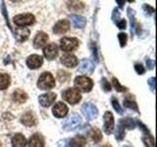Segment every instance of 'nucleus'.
<instances>
[{"mask_svg": "<svg viewBox=\"0 0 157 147\" xmlns=\"http://www.w3.org/2000/svg\"><path fill=\"white\" fill-rule=\"evenodd\" d=\"M54 86H55V78L53 76L48 72L42 73L37 81V87L42 90H48Z\"/></svg>", "mask_w": 157, "mask_h": 147, "instance_id": "f257e3e1", "label": "nucleus"}, {"mask_svg": "<svg viewBox=\"0 0 157 147\" xmlns=\"http://www.w3.org/2000/svg\"><path fill=\"white\" fill-rule=\"evenodd\" d=\"M75 86L78 88V90L82 92H90L93 86V82L90 77L85 76H80L75 78Z\"/></svg>", "mask_w": 157, "mask_h": 147, "instance_id": "f03ea898", "label": "nucleus"}, {"mask_svg": "<svg viewBox=\"0 0 157 147\" xmlns=\"http://www.w3.org/2000/svg\"><path fill=\"white\" fill-rule=\"evenodd\" d=\"M62 97L64 100H66L68 103H70L72 105L77 104L82 99L80 91L76 89V88H68V89L64 90L62 92Z\"/></svg>", "mask_w": 157, "mask_h": 147, "instance_id": "7ed1b4c3", "label": "nucleus"}, {"mask_svg": "<svg viewBox=\"0 0 157 147\" xmlns=\"http://www.w3.org/2000/svg\"><path fill=\"white\" fill-rule=\"evenodd\" d=\"M78 45H80V41L75 37H63L60 40V48L66 52L76 50Z\"/></svg>", "mask_w": 157, "mask_h": 147, "instance_id": "20e7f679", "label": "nucleus"}, {"mask_svg": "<svg viewBox=\"0 0 157 147\" xmlns=\"http://www.w3.org/2000/svg\"><path fill=\"white\" fill-rule=\"evenodd\" d=\"M82 124V118L78 114H74L71 117H69L63 123V129L65 130H77Z\"/></svg>", "mask_w": 157, "mask_h": 147, "instance_id": "39448f33", "label": "nucleus"}, {"mask_svg": "<svg viewBox=\"0 0 157 147\" xmlns=\"http://www.w3.org/2000/svg\"><path fill=\"white\" fill-rule=\"evenodd\" d=\"M36 22V18L33 14H20L14 17V23L18 27L31 26Z\"/></svg>", "mask_w": 157, "mask_h": 147, "instance_id": "423d86ee", "label": "nucleus"}, {"mask_svg": "<svg viewBox=\"0 0 157 147\" xmlns=\"http://www.w3.org/2000/svg\"><path fill=\"white\" fill-rule=\"evenodd\" d=\"M82 112L86 116L87 120H93L98 116V110L97 108L91 104V103H85L82 106Z\"/></svg>", "mask_w": 157, "mask_h": 147, "instance_id": "0eeeda50", "label": "nucleus"}, {"mask_svg": "<svg viewBox=\"0 0 157 147\" xmlns=\"http://www.w3.org/2000/svg\"><path fill=\"white\" fill-rule=\"evenodd\" d=\"M136 122H137V125H139V126L142 130V131H144V137H142V141H144L145 147H154V138H153V136L150 134L149 130L147 129L141 122L140 121H136Z\"/></svg>", "mask_w": 157, "mask_h": 147, "instance_id": "6e6552de", "label": "nucleus"}, {"mask_svg": "<svg viewBox=\"0 0 157 147\" xmlns=\"http://www.w3.org/2000/svg\"><path fill=\"white\" fill-rule=\"evenodd\" d=\"M103 119H104V131L107 134H112L114 130V117L112 113L110 111H106Z\"/></svg>", "mask_w": 157, "mask_h": 147, "instance_id": "1a4fd4ad", "label": "nucleus"}, {"mask_svg": "<svg viewBox=\"0 0 157 147\" xmlns=\"http://www.w3.org/2000/svg\"><path fill=\"white\" fill-rule=\"evenodd\" d=\"M55 99H56V94L53 92L44 93V94H42L38 97L39 104H40L42 107H49L50 105L53 104Z\"/></svg>", "mask_w": 157, "mask_h": 147, "instance_id": "9d476101", "label": "nucleus"}, {"mask_svg": "<svg viewBox=\"0 0 157 147\" xmlns=\"http://www.w3.org/2000/svg\"><path fill=\"white\" fill-rule=\"evenodd\" d=\"M43 55L48 60H53L58 55V46L55 43H50L43 49Z\"/></svg>", "mask_w": 157, "mask_h": 147, "instance_id": "9b49d317", "label": "nucleus"}, {"mask_svg": "<svg viewBox=\"0 0 157 147\" xmlns=\"http://www.w3.org/2000/svg\"><path fill=\"white\" fill-rule=\"evenodd\" d=\"M43 64V59L41 56L36 55V54H33L31 55L27 59V65L29 69H33V70H36L38 69Z\"/></svg>", "mask_w": 157, "mask_h": 147, "instance_id": "f8f14e48", "label": "nucleus"}, {"mask_svg": "<svg viewBox=\"0 0 157 147\" xmlns=\"http://www.w3.org/2000/svg\"><path fill=\"white\" fill-rule=\"evenodd\" d=\"M53 115L55 116L56 118H63L67 115L68 113V107L65 103L63 102H58L56 103L55 105L53 106Z\"/></svg>", "mask_w": 157, "mask_h": 147, "instance_id": "ddd939ff", "label": "nucleus"}, {"mask_svg": "<svg viewBox=\"0 0 157 147\" xmlns=\"http://www.w3.org/2000/svg\"><path fill=\"white\" fill-rule=\"evenodd\" d=\"M69 28H70V24L67 20H60L59 22L56 23V24L53 28V32L56 34H63L66 33Z\"/></svg>", "mask_w": 157, "mask_h": 147, "instance_id": "4468645a", "label": "nucleus"}, {"mask_svg": "<svg viewBox=\"0 0 157 147\" xmlns=\"http://www.w3.org/2000/svg\"><path fill=\"white\" fill-rule=\"evenodd\" d=\"M48 41V36L43 32H39L33 39V46L34 48H41Z\"/></svg>", "mask_w": 157, "mask_h": 147, "instance_id": "2eb2a0df", "label": "nucleus"}, {"mask_svg": "<svg viewBox=\"0 0 157 147\" xmlns=\"http://www.w3.org/2000/svg\"><path fill=\"white\" fill-rule=\"evenodd\" d=\"M93 70H94V65L90 60H87V59L82 60L78 65V71L82 74H92Z\"/></svg>", "mask_w": 157, "mask_h": 147, "instance_id": "dca6fc26", "label": "nucleus"}, {"mask_svg": "<svg viewBox=\"0 0 157 147\" xmlns=\"http://www.w3.org/2000/svg\"><path fill=\"white\" fill-rule=\"evenodd\" d=\"M61 62L64 66L68 68H74L78 65V59L73 54H65L61 57Z\"/></svg>", "mask_w": 157, "mask_h": 147, "instance_id": "f3484780", "label": "nucleus"}, {"mask_svg": "<svg viewBox=\"0 0 157 147\" xmlns=\"http://www.w3.org/2000/svg\"><path fill=\"white\" fill-rule=\"evenodd\" d=\"M29 29L27 28H18L15 31V37L18 42H24L29 38Z\"/></svg>", "mask_w": 157, "mask_h": 147, "instance_id": "a211bd4d", "label": "nucleus"}, {"mask_svg": "<svg viewBox=\"0 0 157 147\" xmlns=\"http://www.w3.org/2000/svg\"><path fill=\"white\" fill-rule=\"evenodd\" d=\"M21 123L27 126H33L36 125V118L33 113L28 112L21 117Z\"/></svg>", "mask_w": 157, "mask_h": 147, "instance_id": "6ab92c4d", "label": "nucleus"}, {"mask_svg": "<svg viewBox=\"0 0 157 147\" xmlns=\"http://www.w3.org/2000/svg\"><path fill=\"white\" fill-rule=\"evenodd\" d=\"M29 147H44V138L41 134H34L29 140Z\"/></svg>", "mask_w": 157, "mask_h": 147, "instance_id": "aec40b11", "label": "nucleus"}, {"mask_svg": "<svg viewBox=\"0 0 157 147\" xmlns=\"http://www.w3.org/2000/svg\"><path fill=\"white\" fill-rule=\"evenodd\" d=\"M70 19L73 23V26L76 28H83L86 24V18H83L78 15H71Z\"/></svg>", "mask_w": 157, "mask_h": 147, "instance_id": "412c9836", "label": "nucleus"}, {"mask_svg": "<svg viewBox=\"0 0 157 147\" xmlns=\"http://www.w3.org/2000/svg\"><path fill=\"white\" fill-rule=\"evenodd\" d=\"M128 16L131 19V32L132 33H134V31L136 33H140V26L139 24H136V19H135V11H132V8H128Z\"/></svg>", "mask_w": 157, "mask_h": 147, "instance_id": "4be33fe9", "label": "nucleus"}, {"mask_svg": "<svg viewBox=\"0 0 157 147\" xmlns=\"http://www.w3.org/2000/svg\"><path fill=\"white\" fill-rule=\"evenodd\" d=\"M27 140L22 134H17L12 138V146L13 147H26Z\"/></svg>", "mask_w": 157, "mask_h": 147, "instance_id": "5701e85b", "label": "nucleus"}, {"mask_svg": "<svg viewBox=\"0 0 157 147\" xmlns=\"http://www.w3.org/2000/svg\"><path fill=\"white\" fill-rule=\"evenodd\" d=\"M86 137H83L82 135H76L70 140L69 145L71 147H83L86 145Z\"/></svg>", "mask_w": 157, "mask_h": 147, "instance_id": "b1692460", "label": "nucleus"}, {"mask_svg": "<svg viewBox=\"0 0 157 147\" xmlns=\"http://www.w3.org/2000/svg\"><path fill=\"white\" fill-rule=\"evenodd\" d=\"M124 106L129 108V109L135 110L136 112H139V107H137V104L135 100V97L132 95H128L125 97L124 99Z\"/></svg>", "mask_w": 157, "mask_h": 147, "instance_id": "393cba45", "label": "nucleus"}, {"mask_svg": "<svg viewBox=\"0 0 157 147\" xmlns=\"http://www.w3.org/2000/svg\"><path fill=\"white\" fill-rule=\"evenodd\" d=\"M13 100L14 101H16L18 103H24V102H26L27 99H28V95H27V93L21 90V89H17V90H15L13 92Z\"/></svg>", "mask_w": 157, "mask_h": 147, "instance_id": "a878e982", "label": "nucleus"}, {"mask_svg": "<svg viewBox=\"0 0 157 147\" xmlns=\"http://www.w3.org/2000/svg\"><path fill=\"white\" fill-rule=\"evenodd\" d=\"M119 124L124 127V129L134 130L136 127V122L132 118H125V119H121L119 121Z\"/></svg>", "mask_w": 157, "mask_h": 147, "instance_id": "bb28decb", "label": "nucleus"}, {"mask_svg": "<svg viewBox=\"0 0 157 147\" xmlns=\"http://www.w3.org/2000/svg\"><path fill=\"white\" fill-rule=\"evenodd\" d=\"M10 85V77L7 74H0V90L6 89Z\"/></svg>", "mask_w": 157, "mask_h": 147, "instance_id": "cd10ccee", "label": "nucleus"}, {"mask_svg": "<svg viewBox=\"0 0 157 147\" xmlns=\"http://www.w3.org/2000/svg\"><path fill=\"white\" fill-rule=\"evenodd\" d=\"M115 136H116V139L118 141H122L123 139H124V137H125V129L120 124L118 125V126H117V130H116V132H115Z\"/></svg>", "mask_w": 157, "mask_h": 147, "instance_id": "c85d7f7f", "label": "nucleus"}, {"mask_svg": "<svg viewBox=\"0 0 157 147\" xmlns=\"http://www.w3.org/2000/svg\"><path fill=\"white\" fill-rule=\"evenodd\" d=\"M90 136H91L92 140L94 142H99L102 139V134H101L100 130L97 129V127H95V129L92 130Z\"/></svg>", "mask_w": 157, "mask_h": 147, "instance_id": "c756f323", "label": "nucleus"}, {"mask_svg": "<svg viewBox=\"0 0 157 147\" xmlns=\"http://www.w3.org/2000/svg\"><path fill=\"white\" fill-rule=\"evenodd\" d=\"M111 102H112V106H113V108H114L115 111L118 113V114H120V115L124 114V110L122 109V107L120 106L119 102H118V100L116 99V97L113 96V97H112Z\"/></svg>", "mask_w": 157, "mask_h": 147, "instance_id": "7c9ffc66", "label": "nucleus"}, {"mask_svg": "<svg viewBox=\"0 0 157 147\" xmlns=\"http://www.w3.org/2000/svg\"><path fill=\"white\" fill-rule=\"evenodd\" d=\"M68 6H69V9L78 11V10H81L83 8V3L78 2V1H72V2H69Z\"/></svg>", "mask_w": 157, "mask_h": 147, "instance_id": "2f4dec72", "label": "nucleus"}, {"mask_svg": "<svg viewBox=\"0 0 157 147\" xmlns=\"http://www.w3.org/2000/svg\"><path fill=\"white\" fill-rule=\"evenodd\" d=\"M112 82H113V85H114L115 89H116L117 91H120V92L127 91V87L121 85H120V82H119V81H118L116 77H113V78H112Z\"/></svg>", "mask_w": 157, "mask_h": 147, "instance_id": "473e14b6", "label": "nucleus"}, {"mask_svg": "<svg viewBox=\"0 0 157 147\" xmlns=\"http://www.w3.org/2000/svg\"><path fill=\"white\" fill-rule=\"evenodd\" d=\"M121 18H120V12L119 10H118L117 8H115L114 10H113V13H112V21L114 22L116 24L119 23L121 21Z\"/></svg>", "mask_w": 157, "mask_h": 147, "instance_id": "72a5a7b5", "label": "nucleus"}, {"mask_svg": "<svg viewBox=\"0 0 157 147\" xmlns=\"http://www.w3.org/2000/svg\"><path fill=\"white\" fill-rule=\"evenodd\" d=\"M69 77H70V74L67 73V72L60 71L58 73V78L60 81H66L69 80Z\"/></svg>", "mask_w": 157, "mask_h": 147, "instance_id": "f704fd0d", "label": "nucleus"}, {"mask_svg": "<svg viewBox=\"0 0 157 147\" xmlns=\"http://www.w3.org/2000/svg\"><path fill=\"white\" fill-rule=\"evenodd\" d=\"M118 38H119V41H120V45L121 47H124L126 45V43H127V34L124 33V32H121L118 34Z\"/></svg>", "mask_w": 157, "mask_h": 147, "instance_id": "c9c22d12", "label": "nucleus"}, {"mask_svg": "<svg viewBox=\"0 0 157 147\" xmlns=\"http://www.w3.org/2000/svg\"><path fill=\"white\" fill-rule=\"evenodd\" d=\"M101 85H102V88H103V90H104V91H110V90H111V85H110V83L108 82V81L106 80L105 77H103V78H102Z\"/></svg>", "mask_w": 157, "mask_h": 147, "instance_id": "e433bc0d", "label": "nucleus"}, {"mask_svg": "<svg viewBox=\"0 0 157 147\" xmlns=\"http://www.w3.org/2000/svg\"><path fill=\"white\" fill-rule=\"evenodd\" d=\"M135 70L137 74H139V75H142V74L145 72L144 67L142 66V64H140V63H136L135 65Z\"/></svg>", "mask_w": 157, "mask_h": 147, "instance_id": "4c0bfd02", "label": "nucleus"}, {"mask_svg": "<svg viewBox=\"0 0 157 147\" xmlns=\"http://www.w3.org/2000/svg\"><path fill=\"white\" fill-rule=\"evenodd\" d=\"M2 13H3V15H4L5 19H6V23H7V24H8V28H9L10 29H12L11 26H10V24H9V19H8V16H7V11H6V7H5V3H4V2H2Z\"/></svg>", "mask_w": 157, "mask_h": 147, "instance_id": "58836bf2", "label": "nucleus"}, {"mask_svg": "<svg viewBox=\"0 0 157 147\" xmlns=\"http://www.w3.org/2000/svg\"><path fill=\"white\" fill-rule=\"evenodd\" d=\"M144 12L147 14V15H151L152 13L154 12V9L150 7L149 5H147V4H144Z\"/></svg>", "mask_w": 157, "mask_h": 147, "instance_id": "ea45409f", "label": "nucleus"}, {"mask_svg": "<svg viewBox=\"0 0 157 147\" xmlns=\"http://www.w3.org/2000/svg\"><path fill=\"white\" fill-rule=\"evenodd\" d=\"M90 48H91V50H92V54H93V56H95V62L97 63L98 62V57H97V51H96V45L93 42H91L90 44Z\"/></svg>", "mask_w": 157, "mask_h": 147, "instance_id": "a19ab883", "label": "nucleus"}, {"mask_svg": "<svg viewBox=\"0 0 157 147\" xmlns=\"http://www.w3.org/2000/svg\"><path fill=\"white\" fill-rule=\"evenodd\" d=\"M116 26L119 28H121V29H124V28H126V27H127V23H126V20H124V19H122L121 21L118 23Z\"/></svg>", "mask_w": 157, "mask_h": 147, "instance_id": "79ce46f5", "label": "nucleus"}, {"mask_svg": "<svg viewBox=\"0 0 157 147\" xmlns=\"http://www.w3.org/2000/svg\"><path fill=\"white\" fill-rule=\"evenodd\" d=\"M148 85H150L151 87V90L152 92L155 91V77H151L148 80Z\"/></svg>", "mask_w": 157, "mask_h": 147, "instance_id": "37998d69", "label": "nucleus"}, {"mask_svg": "<svg viewBox=\"0 0 157 147\" xmlns=\"http://www.w3.org/2000/svg\"><path fill=\"white\" fill-rule=\"evenodd\" d=\"M146 65H147V67H148V69H150V70H153V68L155 66V63H154L153 60L149 59V60L146 61Z\"/></svg>", "mask_w": 157, "mask_h": 147, "instance_id": "c03bdc74", "label": "nucleus"}, {"mask_svg": "<svg viewBox=\"0 0 157 147\" xmlns=\"http://www.w3.org/2000/svg\"><path fill=\"white\" fill-rule=\"evenodd\" d=\"M118 4H119V6L120 7H123V5H124V3H125V1H118V0H117V1H116Z\"/></svg>", "mask_w": 157, "mask_h": 147, "instance_id": "a18cd8bd", "label": "nucleus"}, {"mask_svg": "<svg viewBox=\"0 0 157 147\" xmlns=\"http://www.w3.org/2000/svg\"><path fill=\"white\" fill-rule=\"evenodd\" d=\"M101 147H111L109 144H105V145H103V146H101Z\"/></svg>", "mask_w": 157, "mask_h": 147, "instance_id": "49530a36", "label": "nucleus"}, {"mask_svg": "<svg viewBox=\"0 0 157 147\" xmlns=\"http://www.w3.org/2000/svg\"><path fill=\"white\" fill-rule=\"evenodd\" d=\"M123 147H131V146H129V145H124Z\"/></svg>", "mask_w": 157, "mask_h": 147, "instance_id": "de8ad7c7", "label": "nucleus"}, {"mask_svg": "<svg viewBox=\"0 0 157 147\" xmlns=\"http://www.w3.org/2000/svg\"><path fill=\"white\" fill-rule=\"evenodd\" d=\"M0 147H1V143H0Z\"/></svg>", "mask_w": 157, "mask_h": 147, "instance_id": "09e8293b", "label": "nucleus"}]
</instances>
